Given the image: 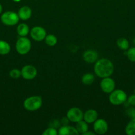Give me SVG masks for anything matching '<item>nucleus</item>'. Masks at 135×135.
I'll use <instances>...</instances> for the list:
<instances>
[{
    "label": "nucleus",
    "instance_id": "obj_1",
    "mask_svg": "<svg viewBox=\"0 0 135 135\" xmlns=\"http://www.w3.org/2000/svg\"><path fill=\"white\" fill-rule=\"evenodd\" d=\"M114 71L113 63L109 59L102 58L95 63L94 72L99 77L103 79L112 75Z\"/></svg>",
    "mask_w": 135,
    "mask_h": 135
},
{
    "label": "nucleus",
    "instance_id": "obj_2",
    "mask_svg": "<svg viewBox=\"0 0 135 135\" xmlns=\"http://www.w3.org/2000/svg\"><path fill=\"white\" fill-rule=\"evenodd\" d=\"M42 105V99L39 96H33L27 98L23 102V106L26 110L34 112L39 109Z\"/></svg>",
    "mask_w": 135,
    "mask_h": 135
},
{
    "label": "nucleus",
    "instance_id": "obj_3",
    "mask_svg": "<svg viewBox=\"0 0 135 135\" xmlns=\"http://www.w3.org/2000/svg\"><path fill=\"white\" fill-rule=\"evenodd\" d=\"M127 95L124 91L120 89L114 90L110 93L109 100L114 105H120L127 101Z\"/></svg>",
    "mask_w": 135,
    "mask_h": 135
},
{
    "label": "nucleus",
    "instance_id": "obj_4",
    "mask_svg": "<svg viewBox=\"0 0 135 135\" xmlns=\"http://www.w3.org/2000/svg\"><path fill=\"white\" fill-rule=\"evenodd\" d=\"M16 50L21 55H25L31 49V42L26 36L20 37L17 40L15 45Z\"/></svg>",
    "mask_w": 135,
    "mask_h": 135
},
{
    "label": "nucleus",
    "instance_id": "obj_5",
    "mask_svg": "<svg viewBox=\"0 0 135 135\" xmlns=\"http://www.w3.org/2000/svg\"><path fill=\"white\" fill-rule=\"evenodd\" d=\"M18 13L13 11H6L3 13L1 17V21L6 26H15L19 21Z\"/></svg>",
    "mask_w": 135,
    "mask_h": 135
},
{
    "label": "nucleus",
    "instance_id": "obj_6",
    "mask_svg": "<svg viewBox=\"0 0 135 135\" xmlns=\"http://www.w3.org/2000/svg\"><path fill=\"white\" fill-rule=\"evenodd\" d=\"M66 117L70 121L77 123L83 119V113L82 109H79V108L74 107L69 109L67 112Z\"/></svg>",
    "mask_w": 135,
    "mask_h": 135
},
{
    "label": "nucleus",
    "instance_id": "obj_7",
    "mask_svg": "<svg viewBox=\"0 0 135 135\" xmlns=\"http://www.w3.org/2000/svg\"><path fill=\"white\" fill-rule=\"evenodd\" d=\"M46 35L47 34H46V30L42 26H34L30 30V36L32 39L37 42H41L44 40Z\"/></svg>",
    "mask_w": 135,
    "mask_h": 135
},
{
    "label": "nucleus",
    "instance_id": "obj_8",
    "mask_svg": "<svg viewBox=\"0 0 135 135\" xmlns=\"http://www.w3.org/2000/svg\"><path fill=\"white\" fill-rule=\"evenodd\" d=\"M115 86H116V84H115V80L111 79L110 76L103 78L101 81V89L105 93L110 94L115 89Z\"/></svg>",
    "mask_w": 135,
    "mask_h": 135
},
{
    "label": "nucleus",
    "instance_id": "obj_9",
    "mask_svg": "<svg viewBox=\"0 0 135 135\" xmlns=\"http://www.w3.org/2000/svg\"><path fill=\"white\" fill-rule=\"evenodd\" d=\"M21 76L26 80L34 79L37 75V69L35 67L30 65L24 66L21 70Z\"/></svg>",
    "mask_w": 135,
    "mask_h": 135
},
{
    "label": "nucleus",
    "instance_id": "obj_10",
    "mask_svg": "<svg viewBox=\"0 0 135 135\" xmlns=\"http://www.w3.org/2000/svg\"><path fill=\"white\" fill-rule=\"evenodd\" d=\"M93 130L98 134H104L108 131V124L103 119H97L93 123Z\"/></svg>",
    "mask_w": 135,
    "mask_h": 135
},
{
    "label": "nucleus",
    "instance_id": "obj_11",
    "mask_svg": "<svg viewBox=\"0 0 135 135\" xmlns=\"http://www.w3.org/2000/svg\"><path fill=\"white\" fill-rule=\"evenodd\" d=\"M83 59L87 63H95L98 59L97 52L93 50H86L83 54Z\"/></svg>",
    "mask_w": 135,
    "mask_h": 135
},
{
    "label": "nucleus",
    "instance_id": "obj_12",
    "mask_svg": "<svg viewBox=\"0 0 135 135\" xmlns=\"http://www.w3.org/2000/svg\"><path fill=\"white\" fill-rule=\"evenodd\" d=\"M97 119L98 113L95 109H88L83 113V120L87 123H93Z\"/></svg>",
    "mask_w": 135,
    "mask_h": 135
},
{
    "label": "nucleus",
    "instance_id": "obj_13",
    "mask_svg": "<svg viewBox=\"0 0 135 135\" xmlns=\"http://www.w3.org/2000/svg\"><path fill=\"white\" fill-rule=\"evenodd\" d=\"M18 15L20 19L22 21L29 20L32 16V10L29 7L23 6L19 10Z\"/></svg>",
    "mask_w": 135,
    "mask_h": 135
},
{
    "label": "nucleus",
    "instance_id": "obj_14",
    "mask_svg": "<svg viewBox=\"0 0 135 135\" xmlns=\"http://www.w3.org/2000/svg\"><path fill=\"white\" fill-rule=\"evenodd\" d=\"M17 34L20 37L26 36L29 33V27L26 24L21 23L17 26Z\"/></svg>",
    "mask_w": 135,
    "mask_h": 135
},
{
    "label": "nucleus",
    "instance_id": "obj_15",
    "mask_svg": "<svg viewBox=\"0 0 135 135\" xmlns=\"http://www.w3.org/2000/svg\"><path fill=\"white\" fill-rule=\"evenodd\" d=\"M75 128H76V129L78 130L79 134H83V133H85L86 131H88V123H87V122H86L84 120H83V121L82 120V121L77 123Z\"/></svg>",
    "mask_w": 135,
    "mask_h": 135
},
{
    "label": "nucleus",
    "instance_id": "obj_16",
    "mask_svg": "<svg viewBox=\"0 0 135 135\" xmlns=\"http://www.w3.org/2000/svg\"><path fill=\"white\" fill-rule=\"evenodd\" d=\"M95 80V76L92 73H87L84 74L82 77V83L85 85H91Z\"/></svg>",
    "mask_w": 135,
    "mask_h": 135
},
{
    "label": "nucleus",
    "instance_id": "obj_17",
    "mask_svg": "<svg viewBox=\"0 0 135 135\" xmlns=\"http://www.w3.org/2000/svg\"><path fill=\"white\" fill-rule=\"evenodd\" d=\"M11 51L9 43L3 40H0V55H7Z\"/></svg>",
    "mask_w": 135,
    "mask_h": 135
},
{
    "label": "nucleus",
    "instance_id": "obj_18",
    "mask_svg": "<svg viewBox=\"0 0 135 135\" xmlns=\"http://www.w3.org/2000/svg\"><path fill=\"white\" fill-rule=\"evenodd\" d=\"M125 133L128 135H135V118L132 119L127 124L125 128Z\"/></svg>",
    "mask_w": 135,
    "mask_h": 135
},
{
    "label": "nucleus",
    "instance_id": "obj_19",
    "mask_svg": "<svg viewBox=\"0 0 135 135\" xmlns=\"http://www.w3.org/2000/svg\"><path fill=\"white\" fill-rule=\"evenodd\" d=\"M118 47L122 50H127L129 47V42L128 40L124 38H120L116 41Z\"/></svg>",
    "mask_w": 135,
    "mask_h": 135
},
{
    "label": "nucleus",
    "instance_id": "obj_20",
    "mask_svg": "<svg viewBox=\"0 0 135 135\" xmlns=\"http://www.w3.org/2000/svg\"><path fill=\"white\" fill-rule=\"evenodd\" d=\"M45 42L46 44L50 47H53V46H56L58 42V39H57L56 36H54V34H48L46 35L45 37Z\"/></svg>",
    "mask_w": 135,
    "mask_h": 135
},
{
    "label": "nucleus",
    "instance_id": "obj_21",
    "mask_svg": "<svg viewBox=\"0 0 135 135\" xmlns=\"http://www.w3.org/2000/svg\"><path fill=\"white\" fill-rule=\"evenodd\" d=\"M58 133L59 135H68L70 134V126L69 125H63L58 130Z\"/></svg>",
    "mask_w": 135,
    "mask_h": 135
},
{
    "label": "nucleus",
    "instance_id": "obj_22",
    "mask_svg": "<svg viewBox=\"0 0 135 135\" xmlns=\"http://www.w3.org/2000/svg\"><path fill=\"white\" fill-rule=\"evenodd\" d=\"M127 55L128 59L130 61L135 62V47L128 49V51H127Z\"/></svg>",
    "mask_w": 135,
    "mask_h": 135
},
{
    "label": "nucleus",
    "instance_id": "obj_23",
    "mask_svg": "<svg viewBox=\"0 0 135 135\" xmlns=\"http://www.w3.org/2000/svg\"><path fill=\"white\" fill-rule=\"evenodd\" d=\"M9 76L12 79H19L21 76V71L18 69H13L11 70L9 72Z\"/></svg>",
    "mask_w": 135,
    "mask_h": 135
},
{
    "label": "nucleus",
    "instance_id": "obj_24",
    "mask_svg": "<svg viewBox=\"0 0 135 135\" xmlns=\"http://www.w3.org/2000/svg\"><path fill=\"white\" fill-rule=\"evenodd\" d=\"M43 135H57L58 134L56 129L53 127H50L48 129H45L44 131L42 133Z\"/></svg>",
    "mask_w": 135,
    "mask_h": 135
},
{
    "label": "nucleus",
    "instance_id": "obj_25",
    "mask_svg": "<svg viewBox=\"0 0 135 135\" xmlns=\"http://www.w3.org/2000/svg\"><path fill=\"white\" fill-rule=\"evenodd\" d=\"M127 116L129 117L130 118L132 119L135 118V108H130L126 112Z\"/></svg>",
    "mask_w": 135,
    "mask_h": 135
},
{
    "label": "nucleus",
    "instance_id": "obj_26",
    "mask_svg": "<svg viewBox=\"0 0 135 135\" xmlns=\"http://www.w3.org/2000/svg\"><path fill=\"white\" fill-rule=\"evenodd\" d=\"M127 102L128 104L132 106H135V94L131 95L127 98Z\"/></svg>",
    "mask_w": 135,
    "mask_h": 135
},
{
    "label": "nucleus",
    "instance_id": "obj_27",
    "mask_svg": "<svg viewBox=\"0 0 135 135\" xmlns=\"http://www.w3.org/2000/svg\"><path fill=\"white\" fill-rule=\"evenodd\" d=\"M69 119H68V117H64V118L62 119V124H64V125H67L68 123Z\"/></svg>",
    "mask_w": 135,
    "mask_h": 135
},
{
    "label": "nucleus",
    "instance_id": "obj_28",
    "mask_svg": "<svg viewBox=\"0 0 135 135\" xmlns=\"http://www.w3.org/2000/svg\"><path fill=\"white\" fill-rule=\"evenodd\" d=\"M94 134H95V133H94L93 132L88 131H86V133H83L82 135H94Z\"/></svg>",
    "mask_w": 135,
    "mask_h": 135
},
{
    "label": "nucleus",
    "instance_id": "obj_29",
    "mask_svg": "<svg viewBox=\"0 0 135 135\" xmlns=\"http://www.w3.org/2000/svg\"><path fill=\"white\" fill-rule=\"evenodd\" d=\"M2 10H3V8H2V5L0 4V14L1 13V12H2Z\"/></svg>",
    "mask_w": 135,
    "mask_h": 135
},
{
    "label": "nucleus",
    "instance_id": "obj_30",
    "mask_svg": "<svg viewBox=\"0 0 135 135\" xmlns=\"http://www.w3.org/2000/svg\"><path fill=\"white\" fill-rule=\"evenodd\" d=\"M13 1H15V2H19V1H21V0H13Z\"/></svg>",
    "mask_w": 135,
    "mask_h": 135
},
{
    "label": "nucleus",
    "instance_id": "obj_31",
    "mask_svg": "<svg viewBox=\"0 0 135 135\" xmlns=\"http://www.w3.org/2000/svg\"><path fill=\"white\" fill-rule=\"evenodd\" d=\"M134 94H135V88H134Z\"/></svg>",
    "mask_w": 135,
    "mask_h": 135
},
{
    "label": "nucleus",
    "instance_id": "obj_32",
    "mask_svg": "<svg viewBox=\"0 0 135 135\" xmlns=\"http://www.w3.org/2000/svg\"><path fill=\"white\" fill-rule=\"evenodd\" d=\"M134 44H135V38H134Z\"/></svg>",
    "mask_w": 135,
    "mask_h": 135
}]
</instances>
